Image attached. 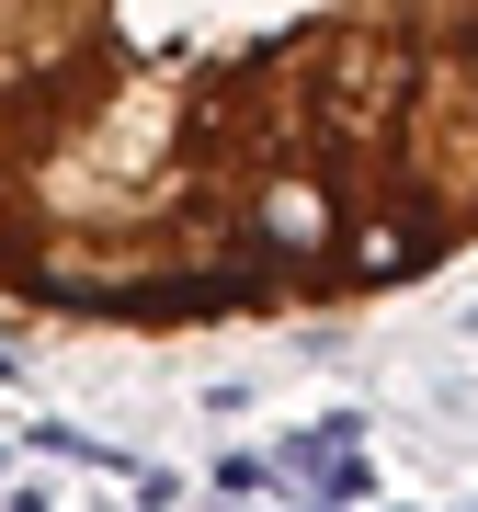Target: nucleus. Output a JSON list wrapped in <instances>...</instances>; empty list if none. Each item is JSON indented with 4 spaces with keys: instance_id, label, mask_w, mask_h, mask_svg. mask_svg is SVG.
I'll return each instance as SVG.
<instances>
[{
    "instance_id": "nucleus-1",
    "label": "nucleus",
    "mask_w": 478,
    "mask_h": 512,
    "mask_svg": "<svg viewBox=\"0 0 478 512\" xmlns=\"http://www.w3.org/2000/svg\"><path fill=\"white\" fill-rule=\"evenodd\" d=\"M456 228H467V217H433V205H410V217H365V228H342L331 274H342V285H410V274H433V262L456 251Z\"/></svg>"
},
{
    "instance_id": "nucleus-2",
    "label": "nucleus",
    "mask_w": 478,
    "mask_h": 512,
    "mask_svg": "<svg viewBox=\"0 0 478 512\" xmlns=\"http://www.w3.org/2000/svg\"><path fill=\"white\" fill-rule=\"evenodd\" d=\"M0 376H12V353H0Z\"/></svg>"
}]
</instances>
